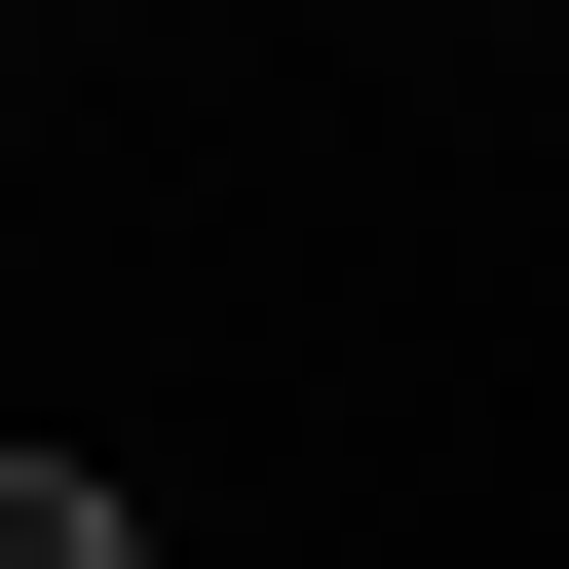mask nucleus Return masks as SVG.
Returning <instances> with one entry per match:
<instances>
[{"label": "nucleus", "instance_id": "obj_1", "mask_svg": "<svg viewBox=\"0 0 569 569\" xmlns=\"http://www.w3.org/2000/svg\"><path fill=\"white\" fill-rule=\"evenodd\" d=\"M0 569H152V493H114V456H39V418H0Z\"/></svg>", "mask_w": 569, "mask_h": 569}]
</instances>
